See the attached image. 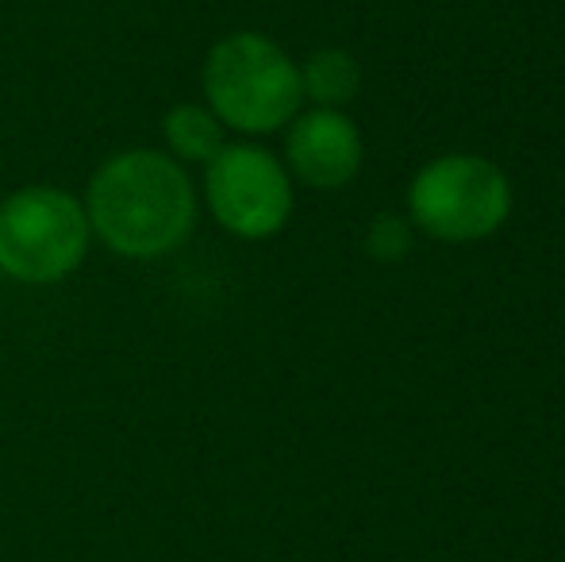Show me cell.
<instances>
[{
  "mask_svg": "<svg viewBox=\"0 0 565 562\" xmlns=\"http://www.w3.org/2000/svg\"><path fill=\"white\" fill-rule=\"evenodd\" d=\"M512 216V181L481 155H443L408 185V220L443 243L489 240Z\"/></svg>",
  "mask_w": 565,
  "mask_h": 562,
  "instance_id": "cell-4",
  "label": "cell"
},
{
  "mask_svg": "<svg viewBox=\"0 0 565 562\" xmlns=\"http://www.w3.org/2000/svg\"><path fill=\"white\" fill-rule=\"evenodd\" d=\"M365 251L377 263H401L412 251V227L401 216H373L370 232H365Z\"/></svg>",
  "mask_w": 565,
  "mask_h": 562,
  "instance_id": "cell-9",
  "label": "cell"
},
{
  "mask_svg": "<svg viewBox=\"0 0 565 562\" xmlns=\"http://www.w3.org/2000/svg\"><path fill=\"white\" fill-rule=\"evenodd\" d=\"M300 89L316 108H347L362 89V66L342 46H323L300 66Z\"/></svg>",
  "mask_w": 565,
  "mask_h": 562,
  "instance_id": "cell-7",
  "label": "cell"
},
{
  "mask_svg": "<svg viewBox=\"0 0 565 562\" xmlns=\"http://www.w3.org/2000/svg\"><path fill=\"white\" fill-rule=\"evenodd\" d=\"M93 227L85 204L54 185H23L0 201V271L51 285L85 263Z\"/></svg>",
  "mask_w": 565,
  "mask_h": 562,
  "instance_id": "cell-3",
  "label": "cell"
},
{
  "mask_svg": "<svg viewBox=\"0 0 565 562\" xmlns=\"http://www.w3.org/2000/svg\"><path fill=\"white\" fill-rule=\"evenodd\" d=\"M85 216L116 255L162 258L193 232L196 193L178 158L139 147L97 166L85 189Z\"/></svg>",
  "mask_w": 565,
  "mask_h": 562,
  "instance_id": "cell-1",
  "label": "cell"
},
{
  "mask_svg": "<svg viewBox=\"0 0 565 562\" xmlns=\"http://www.w3.org/2000/svg\"><path fill=\"white\" fill-rule=\"evenodd\" d=\"M285 170L312 189H342L362 170V131L339 108L292 116L285 136Z\"/></svg>",
  "mask_w": 565,
  "mask_h": 562,
  "instance_id": "cell-6",
  "label": "cell"
},
{
  "mask_svg": "<svg viewBox=\"0 0 565 562\" xmlns=\"http://www.w3.org/2000/svg\"><path fill=\"white\" fill-rule=\"evenodd\" d=\"M204 201L238 240H269L292 216V178L266 147L231 142L209 162Z\"/></svg>",
  "mask_w": 565,
  "mask_h": 562,
  "instance_id": "cell-5",
  "label": "cell"
},
{
  "mask_svg": "<svg viewBox=\"0 0 565 562\" xmlns=\"http://www.w3.org/2000/svg\"><path fill=\"white\" fill-rule=\"evenodd\" d=\"M209 108L224 128L269 136L300 113V66L258 31H235L209 51L201 70Z\"/></svg>",
  "mask_w": 565,
  "mask_h": 562,
  "instance_id": "cell-2",
  "label": "cell"
},
{
  "mask_svg": "<svg viewBox=\"0 0 565 562\" xmlns=\"http://www.w3.org/2000/svg\"><path fill=\"white\" fill-rule=\"evenodd\" d=\"M166 142L178 155V162H204L209 166L220 150L227 147L224 142V124L212 108L204 105H178L166 113Z\"/></svg>",
  "mask_w": 565,
  "mask_h": 562,
  "instance_id": "cell-8",
  "label": "cell"
}]
</instances>
